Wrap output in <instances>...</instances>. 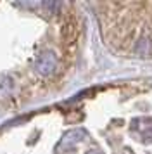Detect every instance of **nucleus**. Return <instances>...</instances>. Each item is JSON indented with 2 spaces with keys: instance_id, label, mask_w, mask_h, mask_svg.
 Segmentation results:
<instances>
[{
  "instance_id": "obj_1",
  "label": "nucleus",
  "mask_w": 152,
  "mask_h": 154,
  "mask_svg": "<svg viewBox=\"0 0 152 154\" xmlns=\"http://www.w3.org/2000/svg\"><path fill=\"white\" fill-rule=\"evenodd\" d=\"M55 64H57V61H55L54 54H52V52H43V54L38 56L35 68H36V71H38L40 75L47 76V75H50V73H54Z\"/></svg>"
},
{
  "instance_id": "obj_2",
  "label": "nucleus",
  "mask_w": 152,
  "mask_h": 154,
  "mask_svg": "<svg viewBox=\"0 0 152 154\" xmlns=\"http://www.w3.org/2000/svg\"><path fill=\"white\" fill-rule=\"evenodd\" d=\"M85 135V133L81 132V130H73L71 133H68L64 139H62L61 146L59 147H66V149H69V147H73L74 144H78L80 140H81V137Z\"/></svg>"
},
{
  "instance_id": "obj_3",
  "label": "nucleus",
  "mask_w": 152,
  "mask_h": 154,
  "mask_svg": "<svg viewBox=\"0 0 152 154\" xmlns=\"http://www.w3.org/2000/svg\"><path fill=\"white\" fill-rule=\"evenodd\" d=\"M88 154H102V152H100V151H90Z\"/></svg>"
}]
</instances>
